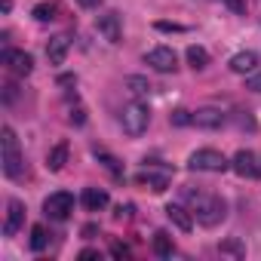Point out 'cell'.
Wrapping results in <instances>:
<instances>
[{
    "label": "cell",
    "instance_id": "cell-1",
    "mask_svg": "<svg viewBox=\"0 0 261 261\" xmlns=\"http://www.w3.org/2000/svg\"><path fill=\"white\" fill-rule=\"evenodd\" d=\"M0 163H4V175L7 178H22L25 175V160H22V151H19V139L10 126H4V133H0Z\"/></svg>",
    "mask_w": 261,
    "mask_h": 261
},
{
    "label": "cell",
    "instance_id": "cell-2",
    "mask_svg": "<svg viewBox=\"0 0 261 261\" xmlns=\"http://www.w3.org/2000/svg\"><path fill=\"white\" fill-rule=\"evenodd\" d=\"M120 123H123V133L126 136H142L145 129H148V123H151V111H148V105H139V101H133V105H126L123 108V114H120Z\"/></svg>",
    "mask_w": 261,
    "mask_h": 261
},
{
    "label": "cell",
    "instance_id": "cell-3",
    "mask_svg": "<svg viewBox=\"0 0 261 261\" xmlns=\"http://www.w3.org/2000/svg\"><path fill=\"white\" fill-rule=\"evenodd\" d=\"M188 166L194 172H224L227 169V157L221 151H215V148H200V151L191 154Z\"/></svg>",
    "mask_w": 261,
    "mask_h": 261
},
{
    "label": "cell",
    "instance_id": "cell-4",
    "mask_svg": "<svg viewBox=\"0 0 261 261\" xmlns=\"http://www.w3.org/2000/svg\"><path fill=\"white\" fill-rule=\"evenodd\" d=\"M224 215H227V206H224L221 197H200V203H197V221H200L203 227L221 224Z\"/></svg>",
    "mask_w": 261,
    "mask_h": 261
},
{
    "label": "cell",
    "instance_id": "cell-5",
    "mask_svg": "<svg viewBox=\"0 0 261 261\" xmlns=\"http://www.w3.org/2000/svg\"><path fill=\"white\" fill-rule=\"evenodd\" d=\"M43 212H46L49 218H56V221H65V218L74 212V194H68V191L49 194V197L43 200Z\"/></svg>",
    "mask_w": 261,
    "mask_h": 261
},
{
    "label": "cell",
    "instance_id": "cell-6",
    "mask_svg": "<svg viewBox=\"0 0 261 261\" xmlns=\"http://www.w3.org/2000/svg\"><path fill=\"white\" fill-rule=\"evenodd\" d=\"M145 62H148L154 71H160V74H169V71L178 68V56H175V49H169V46H154V49H148Z\"/></svg>",
    "mask_w": 261,
    "mask_h": 261
},
{
    "label": "cell",
    "instance_id": "cell-7",
    "mask_svg": "<svg viewBox=\"0 0 261 261\" xmlns=\"http://www.w3.org/2000/svg\"><path fill=\"white\" fill-rule=\"evenodd\" d=\"M95 28H98V34L108 40V43H120L123 40V22H120V16L111 10V13H101L98 19H95Z\"/></svg>",
    "mask_w": 261,
    "mask_h": 261
},
{
    "label": "cell",
    "instance_id": "cell-8",
    "mask_svg": "<svg viewBox=\"0 0 261 261\" xmlns=\"http://www.w3.org/2000/svg\"><path fill=\"white\" fill-rule=\"evenodd\" d=\"M4 62H7L10 71L19 74V77H28V74L34 71V59H31L25 49H7V53H4Z\"/></svg>",
    "mask_w": 261,
    "mask_h": 261
},
{
    "label": "cell",
    "instance_id": "cell-9",
    "mask_svg": "<svg viewBox=\"0 0 261 261\" xmlns=\"http://www.w3.org/2000/svg\"><path fill=\"white\" fill-rule=\"evenodd\" d=\"M22 221H25V206H22V200H10V203H7L4 233H7V237H16V233H19V227H22Z\"/></svg>",
    "mask_w": 261,
    "mask_h": 261
},
{
    "label": "cell",
    "instance_id": "cell-10",
    "mask_svg": "<svg viewBox=\"0 0 261 261\" xmlns=\"http://www.w3.org/2000/svg\"><path fill=\"white\" fill-rule=\"evenodd\" d=\"M221 123H224V114L218 108H197L194 111V126H200V129H218Z\"/></svg>",
    "mask_w": 261,
    "mask_h": 261
},
{
    "label": "cell",
    "instance_id": "cell-11",
    "mask_svg": "<svg viewBox=\"0 0 261 261\" xmlns=\"http://www.w3.org/2000/svg\"><path fill=\"white\" fill-rule=\"evenodd\" d=\"M230 166H233V172L243 175V178H246V175H249V178L258 175V163H255V154H252V151H237L233 160H230Z\"/></svg>",
    "mask_w": 261,
    "mask_h": 261
},
{
    "label": "cell",
    "instance_id": "cell-12",
    "mask_svg": "<svg viewBox=\"0 0 261 261\" xmlns=\"http://www.w3.org/2000/svg\"><path fill=\"white\" fill-rule=\"evenodd\" d=\"M68 163V142H59L49 154H46V169L49 172H62Z\"/></svg>",
    "mask_w": 261,
    "mask_h": 261
},
{
    "label": "cell",
    "instance_id": "cell-13",
    "mask_svg": "<svg viewBox=\"0 0 261 261\" xmlns=\"http://www.w3.org/2000/svg\"><path fill=\"white\" fill-rule=\"evenodd\" d=\"M46 59H49L53 65H62V62L68 59V37H53V40L46 43Z\"/></svg>",
    "mask_w": 261,
    "mask_h": 261
},
{
    "label": "cell",
    "instance_id": "cell-14",
    "mask_svg": "<svg viewBox=\"0 0 261 261\" xmlns=\"http://www.w3.org/2000/svg\"><path fill=\"white\" fill-rule=\"evenodd\" d=\"M83 206H86L89 212H98V209L108 206V194H105L101 188H86V191H83Z\"/></svg>",
    "mask_w": 261,
    "mask_h": 261
},
{
    "label": "cell",
    "instance_id": "cell-15",
    "mask_svg": "<svg viewBox=\"0 0 261 261\" xmlns=\"http://www.w3.org/2000/svg\"><path fill=\"white\" fill-rule=\"evenodd\" d=\"M166 215H169V221H172L178 230H191V227H194V218L188 215L185 206H172V203H169V206H166Z\"/></svg>",
    "mask_w": 261,
    "mask_h": 261
},
{
    "label": "cell",
    "instance_id": "cell-16",
    "mask_svg": "<svg viewBox=\"0 0 261 261\" xmlns=\"http://www.w3.org/2000/svg\"><path fill=\"white\" fill-rule=\"evenodd\" d=\"M255 65H258V56H255V53H237V56L230 59V71H237V74L255 71Z\"/></svg>",
    "mask_w": 261,
    "mask_h": 261
},
{
    "label": "cell",
    "instance_id": "cell-17",
    "mask_svg": "<svg viewBox=\"0 0 261 261\" xmlns=\"http://www.w3.org/2000/svg\"><path fill=\"white\" fill-rule=\"evenodd\" d=\"M188 65H191L194 71H203V68L209 65V53H206L203 46H188Z\"/></svg>",
    "mask_w": 261,
    "mask_h": 261
},
{
    "label": "cell",
    "instance_id": "cell-18",
    "mask_svg": "<svg viewBox=\"0 0 261 261\" xmlns=\"http://www.w3.org/2000/svg\"><path fill=\"white\" fill-rule=\"evenodd\" d=\"M139 185H148L154 194H163V191L169 188V178H166V175H151V172H142V175H139Z\"/></svg>",
    "mask_w": 261,
    "mask_h": 261
},
{
    "label": "cell",
    "instance_id": "cell-19",
    "mask_svg": "<svg viewBox=\"0 0 261 261\" xmlns=\"http://www.w3.org/2000/svg\"><path fill=\"white\" fill-rule=\"evenodd\" d=\"M154 252H157L160 258L172 255V237H169L166 230H157V233H154Z\"/></svg>",
    "mask_w": 261,
    "mask_h": 261
},
{
    "label": "cell",
    "instance_id": "cell-20",
    "mask_svg": "<svg viewBox=\"0 0 261 261\" xmlns=\"http://www.w3.org/2000/svg\"><path fill=\"white\" fill-rule=\"evenodd\" d=\"M46 243H49L46 227H43V224H34V227H31V249L40 252V249H46Z\"/></svg>",
    "mask_w": 261,
    "mask_h": 261
},
{
    "label": "cell",
    "instance_id": "cell-21",
    "mask_svg": "<svg viewBox=\"0 0 261 261\" xmlns=\"http://www.w3.org/2000/svg\"><path fill=\"white\" fill-rule=\"evenodd\" d=\"M31 16H34L37 22H53V19H56V4H37V7L31 10Z\"/></svg>",
    "mask_w": 261,
    "mask_h": 261
},
{
    "label": "cell",
    "instance_id": "cell-22",
    "mask_svg": "<svg viewBox=\"0 0 261 261\" xmlns=\"http://www.w3.org/2000/svg\"><path fill=\"white\" fill-rule=\"evenodd\" d=\"M126 86H129V89H133L136 95H148V92L154 89V86H151V83H148L145 77H129V80H126Z\"/></svg>",
    "mask_w": 261,
    "mask_h": 261
},
{
    "label": "cell",
    "instance_id": "cell-23",
    "mask_svg": "<svg viewBox=\"0 0 261 261\" xmlns=\"http://www.w3.org/2000/svg\"><path fill=\"white\" fill-rule=\"evenodd\" d=\"M169 120H172L175 126H188V123H194V114H191V111H175Z\"/></svg>",
    "mask_w": 261,
    "mask_h": 261
},
{
    "label": "cell",
    "instance_id": "cell-24",
    "mask_svg": "<svg viewBox=\"0 0 261 261\" xmlns=\"http://www.w3.org/2000/svg\"><path fill=\"white\" fill-rule=\"evenodd\" d=\"M157 31H172V34H181V31H188L185 25H175V22H157Z\"/></svg>",
    "mask_w": 261,
    "mask_h": 261
},
{
    "label": "cell",
    "instance_id": "cell-25",
    "mask_svg": "<svg viewBox=\"0 0 261 261\" xmlns=\"http://www.w3.org/2000/svg\"><path fill=\"white\" fill-rule=\"evenodd\" d=\"M246 89H252V92H261V71H258V74H252V77L246 80Z\"/></svg>",
    "mask_w": 261,
    "mask_h": 261
},
{
    "label": "cell",
    "instance_id": "cell-26",
    "mask_svg": "<svg viewBox=\"0 0 261 261\" xmlns=\"http://www.w3.org/2000/svg\"><path fill=\"white\" fill-rule=\"evenodd\" d=\"M111 252H114L117 258H126V255H129V249H126V246H120V243H114V246H111Z\"/></svg>",
    "mask_w": 261,
    "mask_h": 261
},
{
    "label": "cell",
    "instance_id": "cell-27",
    "mask_svg": "<svg viewBox=\"0 0 261 261\" xmlns=\"http://www.w3.org/2000/svg\"><path fill=\"white\" fill-rule=\"evenodd\" d=\"M117 218H133V206H117Z\"/></svg>",
    "mask_w": 261,
    "mask_h": 261
},
{
    "label": "cell",
    "instance_id": "cell-28",
    "mask_svg": "<svg viewBox=\"0 0 261 261\" xmlns=\"http://www.w3.org/2000/svg\"><path fill=\"white\" fill-rule=\"evenodd\" d=\"M4 98H7V101H13V98H16V86H13V83H7V86H4Z\"/></svg>",
    "mask_w": 261,
    "mask_h": 261
},
{
    "label": "cell",
    "instance_id": "cell-29",
    "mask_svg": "<svg viewBox=\"0 0 261 261\" xmlns=\"http://www.w3.org/2000/svg\"><path fill=\"white\" fill-rule=\"evenodd\" d=\"M92 258H98L95 249H83V252H80V261H92Z\"/></svg>",
    "mask_w": 261,
    "mask_h": 261
},
{
    "label": "cell",
    "instance_id": "cell-30",
    "mask_svg": "<svg viewBox=\"0 0 261 261\" xmlns=\"http://www.w3.org/2000/svg\"><path fill=\"white\" fill-rule=\"evenodd\" d=\"M83 120H86V117H83V108H77V111H74V114H71V123H77V126H80V123H83Z\"/></svg>",
    "mask_w": 261,
    "mask_h": 261
},
{
    "label": "cell",
    "instance_id": "cell-31",
    "mask_svg": "<svg viewBox=\"0 0 261 261\" xmlns=\"http://www.w3.org/2000/svg\"><path fill=\"white\" fill-rule=\"evenodd\" d=\"M77 4H80V7H86V10H92V7H98V4H101V0H77Z\"/></svg>",
    "mask_w": 261,
    "mask_h": 261
},
{
    "label": "cell",
    "instance_id": "cell-32",
    "mask_svg": "<svg viewBox=\"0 0 261 261\" xmlns=\"http://www.w3.org/2000/svg\"><path fill=\"white\" fill-rule=\"evenodd\" d=\"M230 4H233V7H237V10H240V0H230Z\"/></svg>",
    "mask_w": 261,
    "mask_h": 261
},
{
    "label": "cell",
    "instance_id": "cell-33",
    "mask_svg": "<svg viewBox=\"0 0 261 261\" xmlns=\"http://www.w3.org/2000/svg\"><path fill=\"white\" fill-rule=\"evenodd\" d=\"M258 175H261V163H258Z\"/></svg>",
    "mask_w": 261,
    "mask_h": 261
}]
</instances>
